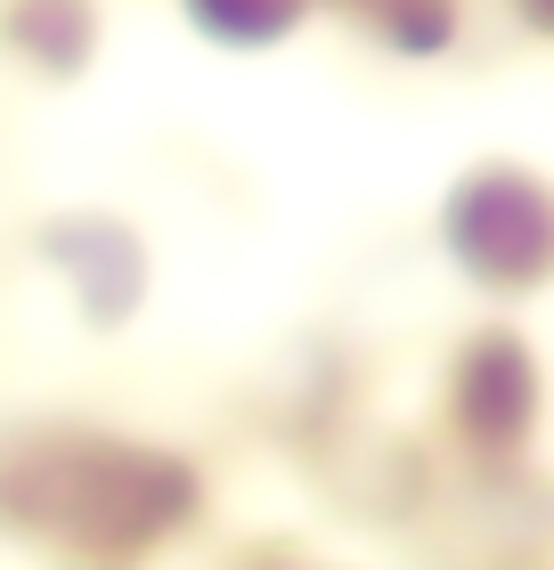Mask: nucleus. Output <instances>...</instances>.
<instances>
[{"label":"nucleus","mask_w":554,"mask_h":570,"mask_svg":"<svg viewBox=\"0 0 554 570\" xmlns=\"http://www.w3.org/2000/svg\"><path fill=\"white\" fill-rule=\"evenodd\" d=\"M204 481L130 432H25L0 449V530L82 570H123L188 538Z\"/></svg>","instance_id":"nucleus-1"},{"label":"nucleus","mask_w":554,"mask_h":570,"mask_svg":"<svg viewBox=\"0 0 554 570\" xmlns=\"http://www.w3.org/2000/svg\"><path fill=\"white\" fill-rule=\"evenodd\" d=\"M440 245L482 294L554 285V179L531 164H473L440 204Z\"/></svg>","instance_id":"nucleus-2"},{"label":"nucleus","mask_w":554,"mask_h":570,"mask_svg":"<svg viewBox=\"0 0 554 570\" xmlns=\"http://www.w3.org/2000/svg\"><path fill=\"white\" fill-rule=\"evenodd\" d=\"M538 407H546V383H538V358L522 334L489 326L457 351V375H448V424L465 432V449L482 456H522L538 432Z\"/></svg>","instance_id":"nucleus-3"},{"label":"nucleus","mask_w":554,"mask_h":570,"mask_svg":"<svg viewBox=\"0 0 554 570\" xmlns=\"http://www.w3.org/2000/svg\"><path fill=\"white\" fill-rule=\"evenodd\" d=\"M49 262H58V277L74 285V302L98 326L130 318L139 294H147V245L123 220H58L49 228Z\"/></svg>","instance_id":"nucleus-4"},{"label":"nucleus","mask_w":554,"mask_h":570,"mask_svg":"<svg viewBox=\"0 0 554 570\" xmlns=\"http://www.w3.org/2000/svg\"><path fill=\"white\" fill-rule=\"evenodd\" d=\"M0 33H9L17 58H33L41 73H74V66H90L98 9L90 0H9V9H0Z\"/></svg>","instance_id":"nucleus-5"},{"label":"nucleus","mask_w":554,"mask_h":570,"mask_svg":"<svg viewBox=\"0 0 554 570\" xmlns=\"http://www.w3.org/2000/svg\"><path fill=\"white\" fill-rule=\"evenodd\" d=\"M376 41H391L400 58H440L457 41V0H342Z\"/></svg>","instance_id":"nucleus-6"},{"label":"nucleus","mask_w":554,"mask_h":570,"mask_svg":"<svg viewBox=\"0 0 554 570\" xmlns=\"http://www.w3.org/2000/svg\"><path fill=\"white\" fill-rule=\"evenodd\" d=\"M188 17L221 49H278L310 17V0H188Z\"/></svg>","instance_id":"nucleus-7"},{"label":"nucleus","mask_w":554,"mask_h":570,"mask_svg":"<svg viewBox=\"0 0 554 570\" xmlns=\"http://www.w3.org/2000/svg\"><path fill=\"white\" fill-rule=\"evenodd\" d=\"M514 17L531 24V33H546V41H554V0H514Z\"/></svg>","instance_id":"nucleus-8"}]
</instances>
